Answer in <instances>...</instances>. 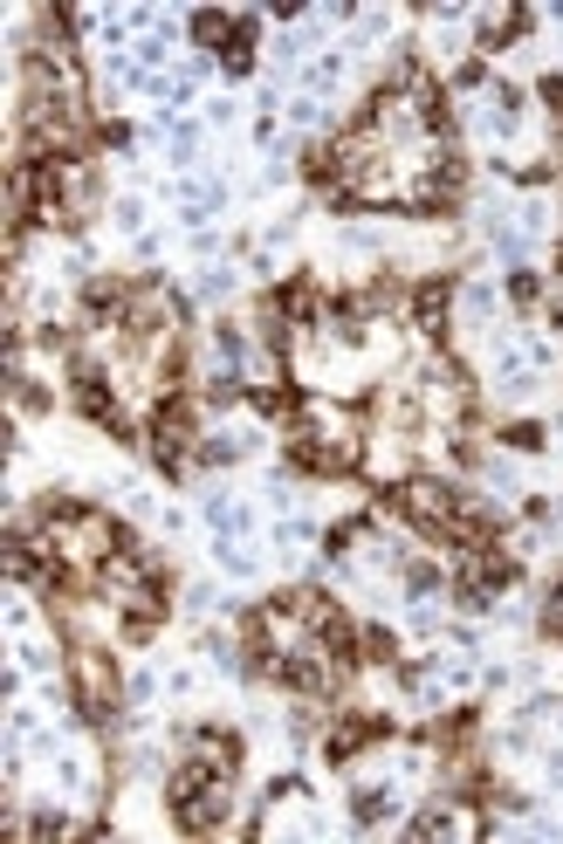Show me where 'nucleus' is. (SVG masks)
<instances>
[{
    "label": "nucleus",
    "mask_w": 563,
    "mask_h": 844,
    "mask_svg": "<svg viewBox=\"0 0 563 844\" xmlns=\"http://www.w3.org/2000/svg\"><path fill=\"white\" fill-rule=\"evenodd\" d=\"M70 673H76V707L89 714V722H104V714L117 707V673H110V652H104V645H76V652H70Z\"/></svg>",
    "instance_id": "1"
},
{
    "label": "nucleus",
    "mask_w": 563,
    "mask_h": 844,
    "mask_svg": "<svg viewBox=\"0 0 563 844\" xmlns=\"http://www.w3.org/2000/svg\"><path fill=\"white\" fill-rule=\"evenodd\" d=\"M399 509L413 515L419 528H447L460 502H454V481H405L399 488Z\"/></svg>",
    "instance_id": "2"
},
{
    "label": "nucleus",
    "mask_w": 563,
    "mask_h": 844,
    "mask_svg": "<svg viewBox=\"0 0 563 844\" xmlns=\"http://www.w3.org/2000/svg\"><path fill=\"white\" fill-rule=\"evenodd\" d=\"M185 447H193V413H185V405H159V419H151V453H159V467L172 474V467L185 460Z\"/></svg>",
    "instance_id": "3"
},
{
    "label": "nucleus",
    "mask_w": 563,
    "mask_h": 844,
    "mask_svg": "<svg viewBox=\"0 0 563 844\" xmlns=\"http://www.w3.org/2000/svg\"><path fill=\"white\" fill-rule=\"evenodd\" d=\"M172 810H179V824H185V831H213V824H221V810H227V790H221V776H213V783H206L200 797L172 803Z\"/></svg>",
    "instance_id": "4"
},
{
    "label": "nucleus",
    "mask_w": 563,
    "mask_h": 844,
    "mask_svg": "<svg viewBox=\"0 0 563 844\" xmlns=\"http://www.w3.org/2000/svg\"><path fill=\"white\" fill-rule=\"evenodd\" d=\"M193 762H206L213 776H234L241 769V741L234 735H193Z\"/></svg>",
    "instance_id": "5"
},
{
    "label": "nucleus",
    "mask_w": 563,
    "mask_h": 844,
    "mask_svg": "<svg viewBox=\"0 0 563 844\" xmlns=\"http://www.w3.org/2000/svg\"><path fill=\"white\" fill-rule=\"evenodd\" d=\"M419 330H447V289H440V281L419 289Z\"/></svg>",
    "instance_id": "6"
},
{
    "label": "nucleus",
    "mask_w": 563,
    "mask_h": 844,
    "mask_svg": "<svg viewBox=\"0 0 563 844\" xmlns=\"http://www.w3.org/2000/svg\"><path fill=\"white\" fill-rule=\"evenodd\" d=\"M364 660H399V645H392V632H364Z\"/></svg>",
    "instance_id": "7"
},
{
    "label": "nucleus",
    "mask_w": 563,
    "mask_h": 844,
    "mask_svg": "<svg viewBox=\"0 0 563 844\" xmlns=\"http://www.w3.org/2000/svg\"><path fill=\"white\" fill-rule=\"evenodd\" d=\"M193 35H200V42H221V35H227V21H221V14H200V21H193Z\"/></svg>",
    "instance_id": "8"
},
{
    "label": "nucleus",
    "mask_w": 563,
    "mask_h": 844,
    "mask_svg": "<svg viewBox=\"0 0 563 844\" xmlns=\"http://www.w3.org/2000/svg\"><path fill=\"white\" fill-rule=\"evenodd\" d=\"M550 632H563V598H556V605H550Z\"/></svg>",
    "instance_id": "9"
}]
</instances>
